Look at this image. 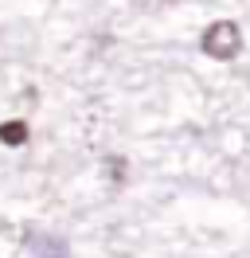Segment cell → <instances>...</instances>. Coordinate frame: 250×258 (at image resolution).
<instances>
[{"instance_id":"1","label":"cell","mask_w":250,"mask_h":258,"mask_svg":"<svg viewBox=\"0 0 250 258\" xmlns=\"http://www.w3.org/2000/svg\"><path fill=\"white\" fill-rule=\"evenodd\" d=\"M203 55H211L219 63H231L234 55L242 51V32H238V24L234 20H215L207 32H203Z\"/></svg>"},{"instance_id":"2","label":"cell","mask_w":250,"mask_h":258,"mask_svg":"<svg viewBox=\"0 0 250 258\" xmlns=\"http://www.w3.org/2000/svg\"><path fill=\"white\" fill-rule=\"evenodd\" d=\"M31 133H28V125H24V121H4V125H0V145H24V141H28Z\"/></svg>"},{"instance_id":"3","label":"cell","mask_w":250,"mask_h":258,"mask_svg":"<svg viewBox=\"0 0 250 258\" xmlns=\"http://www.w3.org/2000/svg\"><path fill=\"white\" fill-rule=\"evenodd\" d=\"M106 176H109V184H121V180L129 176V164H125V157H106Z\"/></svg>"}]
</instances>
